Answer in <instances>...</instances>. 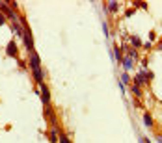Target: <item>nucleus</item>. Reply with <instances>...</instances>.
Returning a JSON list of instances; mask_svg holds the SVG:
<instances>
[{
	"label": "nucleus",
	"instance_id": "2",
	"mask_svg": "<svg viewBox=\"0 0 162 143\" xmlns=\"http://www.w3.org/2000/svg\"><path fill=\"white\" fill-rule=\"evenodd\" d=\"M39 97H41V101H43L45 108H47V106H50L52 99H50V91H49V86H47L45 82H43V84H39Z\"/></svg>",
	"mask_w": 162,
	"mask_h": 143
},
{
	"label": "nucleus",
	"instance_id": "16",
	"mask_svg": "<svg viewBox=\"0 0 162 143\" xmlns=\"http://www.w3.org/2000/svg\"><path fill=\"white\" fill-rule=\"evenodd\" d=\"M121 84H123V86H125V84H132V78H131L127 73H123V74H121Z\"/></svg>",
	"mask_w": 162,
	"mask_h": 143
},
{
	"label": "nucleus",
	"instance_id": "5",
	"mask_svg": "<svg viewBox=\"0 0 162 143\" xmlns=\"http://www.w3.org/2000/svg\"><path fill=\"white\" fill-rule=\"evenodd\" d=\"M147 84H149V80L146 78V73H144V71L140 69V73H138V74H136V76L132 78V86H138V87H144V86H147Z\"/></svg>",
	"mask_w": 162,
	"mask_h": 143
},
{
	"label": "nucleus",
	"instance_id": "20",
	"mask_svg": "<svg viewBox=\"0 0 162 143\" xmlns=\"http://www.w3.org/2000/svg\"><path fill=\"white\" fill-rule=\"evenodd\" d=\"M140 143H151L147 138H140Z\"/></svg>",
	"mask_w": 162,
	"mask_h": 143
},
{
	"label": "nucleus",
	"instance_id": "19",
	"mask_svg": "<svg viewBox=\"0 0 162 143\" xmlns=\"http://www.w3.org/2000/svg\"><path fill=\"white\" fill-rule=\"evenodd\" d=\"M132 13H134V9H129V11H125V17H131Z\"/></svg>",
	"mask_w": 162,
	"mask_h": 143
},
{
	"label": "nucleus",
	"instance_id": "9",
	"mask_svg": "<svg viewBox=\"0 0 162 143\" xmlns=\"http://www.w3.org/2000/svg\"><path fill=\"white\" fill-rule=\"evenodd\" d=\"M129 41L132 43V48H136V50H138V48H142V39H140L138 35H131V37H129Z\"/></svg>",
	"mask_w": 162,
	"mask_h": 143
},
{
	"label": "nucleus",
	"instance_id": "10",
	"mask_svg": "<svg viewBox=\"0 0 162 143\" xmlns=\"http://www.w3.org/2000/svg\"><path fill=\"white\" fill-rule=\"evenodd\" d=\"M45 115H47L49 121H52V127H56V123H54V108L52 106H47L45 108Z\"/></svg>",
	"mask_w": 162,
	"mask_h": 143
},
{
	"label": "nucleus",
	"instance_id": "12",
	"mask_svg": "<svg viewBox=\"0 0 162 143\" xmlns=\"http://www.w3.org/2000/svg\"><path fill=\"white\" fill-rule=\"evenodd\" d=\"M123 56H125V54H123L121 47H114V58H116L118 61H121V60H123Z\"/></svg>",
	"mask_w": 162,
	"mask_h": 143
},
{
	"label": "nucleus",
	"instance_id": "3",
	"mask_svg": "<svg viewBox=\"0 0 162 143\" xmlns=\"http://www.w3.org/2000/svg\"><path fill=\"white\" fill-rule=\"evenodd\" d=\"M6 52H7V56H11V58L19 60V48H17V43H15V39H9V41H7Z\"/></svg>",
	"mask_w": 162,
	"mask_h": 143
},
{
	"label": "nucleus",
	"instance_id": "8",
	"mask_svg": "<svg viewBox=\"0 0 162 143\" xmlns=\"http://www.w3.org/2000/svg\"><path fill=\"white\" fill-rule=\"evenodd\" d=\"M142 117H144V123H146V127H147V128H153V127H155L153 117H151V114H149V112H144V115H142Z\"/></svg>",
	"mask_w": 162,
	"mask_h": 143
},
{
	"label": "nucleus",
	"instance_id": "6",
	"mask_svg": "<svg viewBox=\"0 0 162 143\" xmlns=\"http://www.w3.org/2000/svg\"><path fill=\"white\" fill-rule=\"evenodd\" d=\"M32 74H34V80L37 82V86L45 82V73H43V69H41V67H39V69H35V71H32Z\"/></svg>",
	"mask_w": 162,
	"mask_h": 143
},
{
	"label": "nucleus",
	"instance_id": "15",
	"mask_svg": "<svg viewBox=\"0 0 162 143\" xmlns=\"http://www.w3.org/2000/svg\"><path fill=\"white\" fill-rule=\"evenodd\" d=\"M106 6L110 7V11H112V13H116V11L119 9V2H108Z\"/></svg>",
	"mask_w": 162,
	"mask_h": 143
},
{
	"label": "nucleus",
	"instance_id": "17",
	"mask_svg": "<svg viewBox=\"0 0 162 143\" xmlns=\"http://www.w3.org/2000/svg\"><path fill=\"white\" fill-rule=\"evenodd\" d=\"M6 22H7V17H6V15H2V13H0V26H4V24H6Z\"/></svg>",
	"mask_w": 162,
	"mask_h": 143
},
{
	"label": "nucleus",
	"instance_id": "22",
	"mask_svg": "<svg viewBox=\"0 0 162 143\" xmlns=\"http://www.w3.org/2000/svg\"><path fill=\"white\" fill-rule=\"evenodd\" d=\"M159 48H162V45H160V47H159Z\"/></svg>",
	"mask_w": 162,
	"mask_h": 143
},
{
	"label": "nucleus",
	"instance_id": "4",
	"mask_svg": "<svg viewBox=\"0 0 162 143\" xmlns=\"http://www.w3.org/2000/svg\"><path fill=\"white\" fill-rule=\"evenodd\" d=\"M41 67V60L37 56V52H30V60H28V69L30 71H35Z\"/></svg>",
	"mask_w": 162,
	"mask_h": 143
},
{
	"label": "nucleus",
	"instance_id": "14",
	"mask_svg": "<svg viewBox=\"0 0 162 143\" xmlns=\"http://www.w3.org/2000/svg\"><path fill=\"white\" fill-rule=\"evenodd\" d=\"M58 143H71V140H69V136H67V134L60 132V134H58Z\"/></svg>",
	"mask_w": 162,
	"mask_h": 143
},
{
	"label": "nucleus",
	"instance_id": "11",
	"mask_svg": "<svg viewBox=\"0 0 162 143\" xmlns=\"http://www.w3.org/2000/svg\"><path fill=\"white\" fill-rule=\"evenodd\" d=\"M49 141H50V143H58V132H56V127H52V130L49 132Z\"/></svg>",
	"mask_w": 162,
	"mask_h": 143
},
{
	"label": "nucleus",
	"instance_id": "21",
	"mask_svg": "<svg viewBox=\"0 0 162 143\" xmlns=\"http://www.w3.org/2000/svg\"><path fill=\"white\" fill-rule=\"evenodd\" d=\"M157 141H159V143H162V136H159V138H157Z\"/></svg>",
	"mask_w": 162,
	"mask_h": 143
},
{
	"label": "nucleus",
	"instance_id": "1",
	"mask_svg": "<svg viewBox=\"0 0 162 143\" xmlns=\"http://www.w3.org/2000/svg\"><path fill=\"white\" fill-rule=\"evenodd\" d=\"M21 24H22V30H24V35H22V43H24V48L28 52H34V37H32V32L24 20V17H21Z\"/></svg>",
	"mask_w": 162,
	"mask_h": 143
},
{
	"label": "nucleus",
	"instance_id": "13",
	"mask_svg": "<svg viewBox=\"0 0 162 143\" xmlns=\"http://www.w3.org/2000/svg\"><path fill=\"white\" fill-rule=\"evenodd\" d=\"M131 91H132V95H134L136 99H142V97H144V91H142V87H138V86H132Z\"/></svg>",
	"mask_w": 162,
	"mask_h": 143
},
{
	"label": "nucleus",
	"instance_id": "7",
	"mask_svg": "<svg viewBox=\"0 0 162 143\" xmlns=\"http://www.w3.org/2000/svg\"><path fill=\"white\" fill-rule=\"evenodd\" d=\"M119 63H121V67L125 69V73H127V71H131V69H132V65H134V61H132L131 58H127V56H123V60H121Z\"/></svg>",
	"mask_w": 162,
	"mask_h": 143
},
{
	"label": "nucleus",
	"instance_id": "18",
	"mask_svg": "<svg viewBox=\"0 0 162 143\" xmlns=\"http://www.w3.org/2000/svg\"><path fill=\"white\" fill-rule=\"evenodd\" d=\"M103 32H104V35H106V37L110 35V34H108V24H106V22H103Z\"/></svg>",
	"mask_w": 162,
	"mask_h": 143
}]
</instances>
